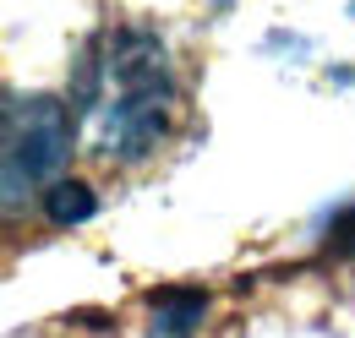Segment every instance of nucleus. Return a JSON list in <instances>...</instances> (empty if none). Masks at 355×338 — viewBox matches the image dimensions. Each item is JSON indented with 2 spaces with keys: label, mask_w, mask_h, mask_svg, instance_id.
Here are the masks:
<instances>
[{
  "label": "nucleus",
  "mask_w": 355,
  "mask_h": 338,
  "mask_svg": "<svg viewBox=\"0 0 355 338\" xmlns=\"http://www.w3.org/2000/svg\"><path fill=\"white\" fill-rule=\"evenodd\" d=\"M83 121L121 164H142L175 121V77L164 44L142 28H110L83 55Z\"/></svg>",
  "instance_id": "f257e3e1"
},
{
  "label": "nucleus",
  "mask_w": 355,
  "mask_h": 338,
  "mask_svg": "<svg viewBox=\"0 0 355 338\" xmlns=\"http://www.w3.org/2000/svg\"><path fill=\"white\" fill-rule=\"evenodd\" d=\"M71 153V115L60 98L0 87V218L44 202Z\"/></svg>",
  "instance_id": "f03ea898"
},
{
  "label": "nucleus",
  "mask_w": 355,
  "mask_h": 338,
  "mask_svg": "<svg viewBox=\"0 0 355 338\" xmlns=\"http://www.w3.org/2000/svg\"><path fill=\"white\" fill-rule=\"evenodd\" d=\"M153 305H159V317H164V328H159V333H164V338H186V333H191V322L202 317L208 295H197V290H164Z\"/></svg>",
  "instance_id": "7ed1b4c3"
},
{
  "label": "nucleus",
  "mask_w": 355,
  "mask_h": 338,
  "mask_svg": "<svg viewBox=\"0 0 355 338\" xmlns=\"http://www.w3.org/2000/svg\"><path fill=\"white\" fill-rule=\"evenodd\" d=\"M39 208H49L55 224H83V218L93 213V191L83 186V180H55V186L44 191V202H39Z\"/></svg>",
  "instance_id": "20e7f679"
},
{
  "label": "nucleus",
  "mask_w": 355,
  "mask_h": 338,
  "mask_svg": "<svg viewBox=\"0 0 355 338\" xmlns=\"http://www.w3.org/2000/svg\"><path fill=\"white\" fill-rule=\"evenodd\" d=\"M334 246H345V251H355V208L339 218V229H334Z\"/></svg>",
  "instance_id": "39448f33"
}]
</instances>
